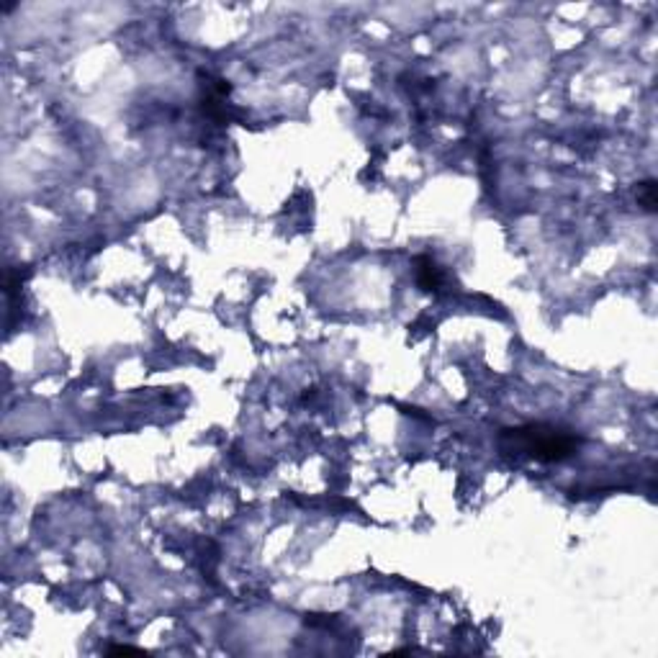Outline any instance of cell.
Here are the masks:
<instances>
[{
  "mask_svg": "<svg viewBox=\"0 0 658 658\" xmlns=\"http://www.w3.org/2000/svg\"><path fill=\"white\" fill-rule=\"evenodd\" d=\"M111 653H134L136 648H132V645H116V648H108Z\"/></svg>",
  "mask_w": 658,
  "mask_h": 658,
  "instance_id": "277c9868",
  "label": "cell"
},
{
  "mask_svg": "<svg viewBox=\"0 0 658 658\" xmlns=\"http://www.w3.org/2000/svg\"><path fill=\"white\" fill-rule=\"evenodd\" d=\"M414 265H416V283L422 286V290H438L440 286L445 283V275H442L440 265L432 258H427V255L416 258Z\"/></svg>",
  "mask_w": 658,
  "mask_h": 658,
  "instance_id": "7a4b0ae2",
  "label": "cell"
},
{
  "mask_svg": "<svg viewBox=\"0 0 658 658\" xmlns=\"http://www.w3.org/2000/svg\"><path fill=\"white\" fill-rule=\"evenodd\" d=\"M581 440L571 432H561L548 424H525L517 430L502 432V447L507 453H517L535 458V461L550 463L564 461L579 450Z\"/></svg>",
  "mask_w": 658,
  "mask_h": 658,
  "instance_id": "6da1fadb",
  "label": "cell"
},
{
  "mask_svg": "<svg viewBox=\"0 0 658 658\" xmlns=\"http://www.w3.org/2000/svg\"><path fill=\"white\" fill-rule=\"evenodd\" d=\"M638 204H640L645 211H653V209H656V183L645 181L638 186Z\"/></svg>",
  "mask_w": 658,
  "mask_h": 658,
  "instance_id": "3957f363",
  "label": "cell"
}]
</instances>
